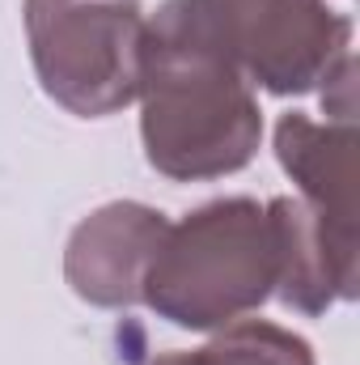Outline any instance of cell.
I'll return each instance as SVG.
<instances>
[{
  "mask_svg": "<svg viewBox=\"0 0 360 365\" xmlns=\"http://www.w3.org/2000/svg\"><path fill=\"white\" fill-rule=\"evenodd\" d=\"M140 140L157 175L208 182L255 162L263 110L233 64L208 0H166L144 21Z\"/></svg>",
  "mask_w": 360,
  "mask_h": 365,
  "instance_id": "cell-1",
  "label": "cell"
},
{
  "mask_svg": "<svg viewBox=\"0 0 360 365\" xmlns=\"http://www.w3.org/2000/svg\"><path fill=\"white\" fill-rule=\"evenodd\" d=\"M280 284V234L268 204L229 195L166 225L140 302L182 331H221Z\"/></svg>",
  "mask_w": 360,
  "mask_h": 365,
  "instance_id": "cell-2",
  "label": "cell"
},
{
  "mask_svg": "<svg viewBox=\"0 0 360 365\" xmlns=\"http://www.w3.org/2000/svg\"><path fill=\"white\" fill-rule=\"evenodd\" d=\"M144 21L136 0H26V38L43 93L81 119L132 106Z\"/></svg>",
  "mask_w": 360,
  "mask_h": 365,
  "instance_id": "cell-3",
  "label": "cell"
},
{
  "mask_svg": "<svg viewBox=\"0 0 360 365\" xmlns=\"http://www.w3.org/2000/svg\"><path fill=\"white\" fill-rule=\"evenodd\" d=\"M242 77L275 98L322 90L352 56V21L327 0H208Z\"/></svg>",
  "mask_w": 360,
  "mask_h": 365,
  "instance_id": "cell-4",
  "label": "cell"
},
{
  "mask_svg": "<svg viewBox=\"0 0 360 365\" xmlns=\"http://www.w3.org/2000/svg\"><path fill=\"white\" fill-rule=\"evenodd\" d=\"M166 217L136 200H115L90 212L68 247H64V280L73 293L102 310H127L144 293L149 264L166 238Z\"/></svg>",
  "mask_w": 360,
  "mask_h": 365,
  "instance_id": "cell-5",
  "label": "cell"
},
{
  "mask_svg": "<svg viewBox=\"0 0 360 365\" xmlns=\"http://www.w3.org/2000/svg\"><path fill=\"white\" fill-rule=\"evenodd\" d=\"M275 158L297 182V200L335 238L356 242V119L314 123L288 110L275 123Z\"/></svg>",
  "mask_w": 360,
  "mask_h": 365,
  "instance_id": "cell-6",
  "label": "cell"
},
{
  "mask_svg": "<svg viewBox=\"0 0 360 365\" xmlns=\"http://www.w3.org/2000/svg\"><path fill=\"white\" fill-rule=\"evenodd\" d=\"M144 365H318L305 336L268 323V319H238L221 327L195 353H166Z\"/></svg>",
  "mask_w": 360,
  "mask_h": 365,
  "instance_id": "cell-7",
  "label": "cell"
}]
</instances>
